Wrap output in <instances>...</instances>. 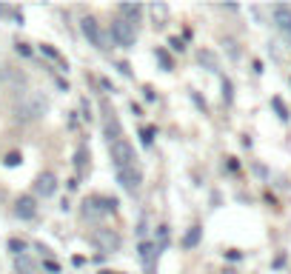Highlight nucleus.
Segmentation results:
<instances>
[{"label":"nucleus","instance_id":"f257e3e1","mask_svg":"<svg viewBox=\"0 0 291 274\" xmlns=\"http://www.w3.org/2000/svg\"><path fill=\"white\" fill-rule=\"evenodd\" d=\"M109 37H112V43H114V46H120V49H131V46H134V40H137L134 23L123 20V17H114V20H112V26H109Z\"/></svg>","mask_w":291,"mask_h":274},{"label":"nucleus","instance_id":"f03ea898","mask_svg":"<svg viewBox=\"0 0 291 274\" xmlns=\"http://www.w3.org/2000/svg\"><path fill=\"white\" fill-rule=\"evenodd\" d=\"M109 151H112V163H114V169L120 172V169H131L134 166V146L126 140V137H120V140H114L112 146H109Z\"/></svg>","mask_w":291,"mask_h":274},{"label":"nucleus","instance_id":"7ed1b4c3","mask_svg":"<svg viewBox=\"0 0 291 274\" xmlns=\"http://www.w3.org/2000/svg\"><path fill=\"white\" fill-rule=\"evenodd\" d=\"M80 29H83V34H86V40L92 43L95 49H109V40H106V34H103V29H100V23H97V17H92V15H86L80 20Z\"/></svg>","mask_w":291,"mask_h":274},{"label":"nucleus","instance_id":"20e7f679","mask_svg":"<svg viewBox=\"0 0 291 274\" xmlns=\"http://www.w3.org/2000/svg\"><path fill=\"white\" fill-rule=\"evenodd\" d=\"M92 240H95V246L103 254H114L120 249V234L112 231V228H97L95 234H92Z\"/></svg>","mask_w":291,"mask_h":274},{"label":"nucleus","instance_id":"39448f33","mask_svg":"<svg viewBox=\"0 0 291 274\" xmlns=\"http://www.w3.org/2000/svg\"><path fill=\"white\" fill-rule=\"evenodd\" d=\"M46 106L48 103L43 95H32L26 103L17 106V117H20V120H34V117H40V114L46 112Z\"/></svg>","mask_w":291,"mask_h":274},{"label":"nucleus","instance_id":"423d86ee","mask_svg":"<svg viewBox=\"0 0 291 274\" xmlns=\"http://www.w3.org/2000/svg\"><path fill=\"white\" fill-rule=\"evenodd\" d=\"M117 183H120L129 194H134L137 189H140V183H143V174H140V169H137V166H131V169H120V172H117Z\"/></svg>","mask_w":291,"mask_h":274},{"label":"nucleus","instance_id":"0eeeda50","mask_svg":"<svg viewBox=\"0 0 291 274\" xmlns=\"http://www.w3.org/2000/svg\"><path fill=\"white\" fill-rule=\"evenodd\" d=\"M271 20H274V26L286 34V37H291V9L286 3H277L274 9H271Z\"/></svg>","mask_w":291,"mask_h":274},{"label":"nucleus","instance_id":"6e6552de","mask_svg":"<svg viewBox=\"0 0 291 274\" xmlns=\"http://www.w3.org/2000/svg\"><path fill=\"white\" fill-rule=\"evenodd\" d=\"M54 189H57V177H54L51 172H43L40 177L34 180V192L40 194V197H51Z\"/></svg>","mask_w":291,"mask_h":274},{"label":"nucleus","instance_id":"1a4fd4ad","mask_svg":"<svg viewBox=\"0 0 291 274\" xmlns=\"http://www.w3.org/2000/svg\"><path fill=\"white\" fill-rule=\"evenodd\" d=\"M157 254H160V246H157V243H140V260H143V266L148 274H154V260H157Z\"/></svg>","mask_w":291,"mask_h":274},{"label":"nucleus","instance_id":"9d476101","mask_svg":"<svg viewBox=\"0 0 291 274\" xmlns=\"http://www.w3.org/2000/svg\"><path fill=\"white\" fill-rule=\"evenodd\" d=\"M15 214L20 217V220H32L34 214H37V206H34L32 197H20L15 203Z\"/></svg>","mask_w":291,"mask_h":274},{"label":"nucleus","instance_id":"9b49d317","mask_svg":"<svg viewBox=\"0 0 291 274\" xmlns=\"http://www.w3.org/2000/svg\"><path fill=\"white\" fill-rule=\"evenodd\" d=\"M117 12H120V17H123V20L134 23L137 17L143 15V6H140V3H120V6H117Z\"/></svg>","mask_w":291,"mask_h":274},{"label":"nucleus","instance_id":"f8f14e48","mask_svg":"<svg viewBox=\"0 0 291 274\" xmlns=\"http://www.w3.org/2000/svg\"><path fill=\"white\" fill-rule=\"evenodd\" d=\"M106 137H109V143H114V140L123 137V134H120V120L114 117V112H106Z\"/></svg>","mask_w":291,"mask_h":274},{"label":"nucleus","instance_id":"ddd939ff","mask_svg":"<svg viewBox=\"0 0 291 274\" xmlns=\"http://www.w3.org/2000/svg\"><path fill=\"white\" fill-rule=\"evenodd\" d=\"M15 269L20 274H34V272H37V266H34V260L29 257V254H20V257H15Z\"/></svg>","mask_w":291,"mask_h":274},{"label":"nucleus","instance_id":"4468645a","mask_svg":"<svg viewBox=\"0 0 291 274\" xmlns=\"http://www.w3.org/2000/svg\"><path fill=\"white\" fill-rule=\"evenodd\" d=\"M200 237H203V228H200V226H192L189 231H186V237H183V246H186V249H194V246L200 243Z\"/></svg>","mask_w":291,"mask_h":274},{"label":"nucleus","instance_id":"2eb2a0df","mask_svg":"<svg viewBox=\"0 0 291 274\" xmlns=\"http://www.w3.org/2000/svg\"><path fill=\"white\" fill-rule=\"evenodd\" d=\"M151 15H154V26H166V17H169V6H163V3H154L151 6Z\"/></svg>","mask_w":291,"mask_h":274},{"label":"nucleus","instance_id":"dca6fc26","mask_svg":"<svg viewBox=\"0 0 291 274\" xmlns=\"http://www.w3.org/2000/svg\"><path fill=\"white\" fill-rule=\"evenodd\" d=\"M154 54H157V60L163 63V69H174V63H171V57H169V51H163V49H157Z\"/></svg>","mask_w":291,"mask_h":274},{"label":"nucleus","instance_id":"f3484780","mask_svg":"<svg viewBox=\"0 0 291 274\" xmlns=\"http://www.w3.org/2000/svg\"><path fill=\"white\" fill-rule=\"evenodd\" d=\"M203 60L209 63V69H217V57H214L211 51H200V63H203Z\"/></svg>","mask_w":291,"mask_h":274},{"label":"nucleus","instance_id":"a211bd4d","mask_svg":"<svg viewBox=\"0 0 291 274\" xmlns=\"http://www.w3.org/2000/svg\"><path fill=\"white\" fill-rule=\"evenodd\" d=\"M9 249L15 251V257H20V254H26V246H23L20 240H9Z\"/></svg>","mask_w":291,"mask_h":274},{"label":"nucleus","instance_id":"6ab92c4d","mask_svg":"<svg viewBox=\"0 0 291 274\" xmlns=\"http://www.w3.org/2000/svg\"><path fill=\"white\" fill-rule=\"evenodd\" d=\"M140 134H143V143H146V146H151V143H154V129H151V126H146V129L140 131Z\"/></svg>","mask_w":291,"mask_h":274},{"label":"nucleus","instance_id":"aec40b11","mask_svg":"<svg viewBox=\"0 0 291 274\" xmlns=\"http://www.w3.org/2000/svg\"><path fill=\"white\" fill-rule=\"evenodd\" d=\"M86 157H89V151H86V146H80V151H77V169H86Z\"/></svg>","mask_w":291,"mask_h":274},{"label":"nucleus","instance_id":"412c9836","mask_svg":"<svg viewBox=\"0 0 291 274\" xmlns=\"http://www.w3.org/2000/svg\"><path fill=\"white\" fill-rule=\"evenodd\" d=\"M274 109L280 112V117H283V120L289 117V112H286V106H283V100H280V97H274Z\"/></svg>","mask_w":291,"mask_h":274},{"label":"nucleus","instance_id":"4be33fe9","mask_svg":"<svg viewBox=\"0 0 291 274\" xmlns=\"http://www.w3.org/2000/svg\"><path fill=\"white\" fill-rule=\"evenodd\" d=\"M231 97H234V95H231V83L223 80V100H226V103H231Z\"/></svg>","mask_w":291,"mask_h":274},{"label":"nucleus","instance_id":"5701e85b","mask_svg":"<svg viewBox=\"0 0 291 274\" xmlns=\"http://www.w3.org/2000/svg\"><path fill=\"white\" fill-rule=\"evenodd\" d=\"M3 163H6V166H20V154H17V151H12V154H9Z\"/></svg>","mask_w":291,"mask_h":274},{"label":"nucleus","instance_id":"b1692460","mask_svg":"<svg viewBox=\"0 0 291 274\" xmlns=\"http://www.w3.org/2000/svg\"><path fill=\"white\" fill-rule=\"evenodd\" d=\"M169 46L174 49V51H183V49H186V46H183V40H180V37H171V40H169Z\"/></svg>","mask_w":291,"mask_h":274},{"label":"nucleus","instance_id":"393cba45","mask_svg":"<svg viewBox=\"0 0 291 274\" xmlns=\"http://www.w3.org/2000/svg\"><path fill=\"white\" fill-rule=\"evenodd\" d=\"M43 54H48L51 60H60V54H57V51H54L51 46H43ZM60 63H63V60H60Z\"/></svg>","mask_w":291,"mask_h":274},{"label":"nucleus","instance_id":"a878e982","mask_svg":"<svg viewBox=\"0 0 291 274\" xmlns=\"http://www.w3.org/2000/svg\"><path fill=\"white\" fill-rule=\"evenodd\" d=\"M43 266H46V272H51V274H60V266H57V263H51V260H46Z\"/></svg>","mask_w":291,"mask_h":274},{"label":"nucleus","instance_id":"bb28decb","mask_svg":"<svg viewBox=\"0 0 291 274\" xmlns=\"http://www.w3.org/2000/svg\"><path fill=\"white\" fill-rule=\"evenodd\" d=\"M17 51H20V54H32V49L26 46V43H17Z\"/></svg>","mask_w":291,"mask_h":274},{"label":"nucleus","instance_id":"cd10ccee","mask_svg":"<svg viewBox=\"0 0 291 274\" xmlns=\"http://www.w3.org/2000/svg\"><path fill=\"white\" fill-rule=\"evenodd\" d=\"M117 69H120V72H123V75H126V77H129V75H131V69H129V63H117Z\"/></svg>","mask_w":291,"mask_h":274},{"label":"nucleus","instance_id":"c85d7f7f","mask_svg":"<svg viewBox=\"0 0 291 274\" xmlns=\"http://www.w3.org/2000/svg\"><path fill=\"white\" fill-rule=\"evenodd\" d=\"M103 274H112V272H103Z\"/></svg>","mask_w":291,"mask_h":274}]
</instances>
